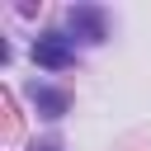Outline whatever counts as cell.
I'll list each match as a JSON object with an SVG mask.
<instances>
[{
    "instance_id": "1",
    "label": "cell",
    "mask_w": 151,
    "mask_h": 151,
    "mask_svg": "<svg viewBox=\"0 0 151 151\" xmlns=\"http://www.w3.org/2000/svg\"><path fill=\"white\" fill-rule=\"evenodd\" d=\"M33 61L47 66V71H61V66L76 61V52H71V42H66L61 33H42V38L33 42Z\"/></svg>"
},
{
    "instance_id": "2",
    "label": "cell",
    "mask_w": 151,
    "mask_h": 151,
    "mask_svg": "<svg viewBox=\"0 0 151 151\" xmlns=\"http://www.w3.org/2000/svg\"><path fill=\"white\" fill-rule=\"evenodd\" d=\"M33 104L47 113V118H57V113H66V94H57V90H38L33 85Z\"/></svg>"
}]
</instances>
